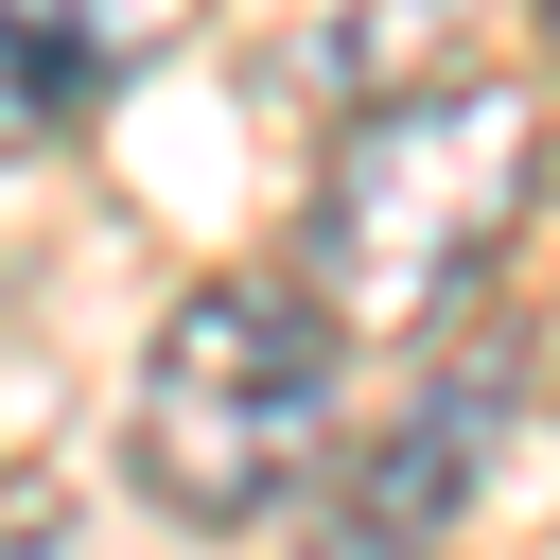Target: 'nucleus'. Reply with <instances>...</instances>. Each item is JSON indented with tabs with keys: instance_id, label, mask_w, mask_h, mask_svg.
<instances>
[{
	"instance_id": "20e7f679",
	"label": "nucleus",
	"mask_w": 560,
	"mask_h": 560,
	"mask_svg": "<svg viewBox=\"0 0 560 560\" xmlns=\"http://www.w3.org/2000/svg\"><path fill=\"white\" fill-rule=\"evenodd\" d=\"M490 438H508V350H472L402 402V438L368 455V542H438V508L490 472Z\"/></svg>"
},
{
	"instance_id": "39448f33",
	"label": "nucleus",
	"mask_w": 560,
	"mask_h": 560,
	"mask_svg": "<svg viewBox=\"0 0 560 560\" xmlns=\"http://www.w3.org/2000/svg\"><path fill=\"white\" fill-rule=\"evenodd\" d=\"M542 52H560V0H542Z\"/></svg>"
},
{
	"instance_id": "7ed1b4c3",
	"label": "nucleus",
	"mask_w": 560,
	"mask_h": 560,
	"mask_svg": "<svg viewBox=\"0 0 560 560\" xmlns=\"http://www.w3.org/2000/svg\"><path fill=\"white\" fill-rule=\"evenodd\" d=\"M192 0H0V158L18 140H70Z\"/></svg>"
},
{
	"instance_id": "f257e3e1",
	"label": "nucleus",
	"mask_w": 560,
	"mask_h": 560,
	"mask_svg": "<svg viewBox=\"0 0 560 560\" xmlns=\"http://www.w3.org/2000/svg\"><path fill=\"white\" fill-rule=\"evenodd\" d=\"M542 210V122L525 88H368L350 140L315 158V210H298V298L332 332H438L508 228Z\"/></svg>"
},
{
	"instance_id": "f03ea898",
	"label": "nucleus",
	"mask_w": 560,
	"mask_h": 560,
	"mask_svg": "<svg viewBox=\"0 0 560 560\" xmlns=\"http://www.w3.org/2000/svg\"><path fill=\"white\" fill-rule=\"evenodd\" d=\"M332 315L298 298V280H192L175 315H158V350H140V490L175 508V525H262V508H298L315 490V455H332Z\"/></svg>"
}]
</instances>
